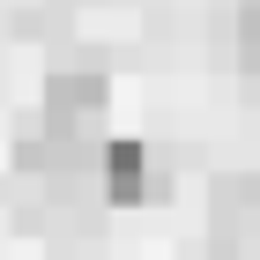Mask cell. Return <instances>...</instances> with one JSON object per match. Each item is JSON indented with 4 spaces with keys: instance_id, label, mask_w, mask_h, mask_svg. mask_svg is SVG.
I'll list each match as a JSON object with an SVG mask.
<instances>
[{
    "instance_id": "cell-3",
    "label": "cell",
    "mask_w": 260,
    "mask_h": 260,
    "mask_svg": "<svg viewBox=\"0 0 260 260\" xmlns=\"http://www.w3.org/2000/svg\"><path fill=\"white\" fill-rule=\"evenodd\" d=\"M97 171H104V201H119V208H134V201H156L164 186H171L156 164H149V149H141V141H104Z\"/></svg>"
},
{
    "instance_id": "cell-2",
    "label": "cell",
    "mask_w": 260,
    "mask_h": 260,
    "mask_svg": "<svg viewBox=\"0 0 260 260\" xmlns=\"http://www.w3.org/2000/svg\"><path fill=\"white\" fill-rule=\"evenodd\" d=\"M112 104V75L104 67H52L45 75V119L52 126H89Z\"/></svg>"
},
{
    "instance_id": "cell-4",
    "label": "cell",
    "mask_w": 260,
    "mask_h": 260,
    "mask_svg": "<svg viewBox=\"0 0 260 260\" xmlns=\"http://www.w3.org/2000/svg\"><path fill=\"white\" fill-rule=\"evenodd\" d=\"M238 67L245 82H260V0H238Z\"/></svg>"
},
{
    "instance_id": "cell-1",
    "label": "cell",
    "mask_w": 260,
    "mask_h": 260,
    "mask_svg": "<svg viewBox=\"0 0 260 260\" xmlns=\"http://www.w3.org/2000/svg\"><path fill=\"white\" fill-rule=\"evenodd\" d=\"M208 253L216 260L260 253V171H216V186H208Z\"/></svg>"
}]
</instances>
